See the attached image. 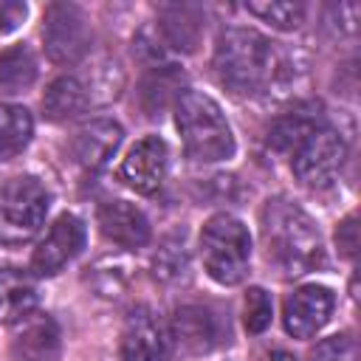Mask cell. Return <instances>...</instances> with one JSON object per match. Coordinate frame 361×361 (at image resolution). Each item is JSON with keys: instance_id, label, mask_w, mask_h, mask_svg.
I'll list each match as a JSON object with an SVG mask.
<instances>
[{"instance_id": "obj_1", "label": "cell", "mask_w": 361, "mask_h": 361, "mask_svg": "<svg viewBox=\"0 0 361 361\" xmlns=\"http://www.w3.org/2000/svg\"><path fill=\"white\" fill-rule=\"evenodd\" d=\"M212 68L217 82L234 96L271 93L290 76V62L276 42L251 28H226L217 37Z\"/></svg>"}, {"instance_id": "obj_2", "label": "cell", "mask_w": 361, "mask_h": 361, "mask_svg": "<svg viewBox=\"0 0 361 361\" xmlns=\"http://www.w3.org/2000/svg\"><path fill=\"white\" fill-rule=\"evenodd\" d=\"M262 240L268 257L288 274L299 276L324 262V245L316 223L290 200L274 197L262 209Z\"/></svg>"}, {"instance_id": "obj_3", "label": "cell", "mask_w": 361, "mask_h": 361, "mask_svg": "<svg viewBox=\"0 0 361 361\" xmlns=\"http://www.w3.org/2000/svg\"><path fill=\"white\" fill-rule=\"evenodd\" d=\"M175 127L186 155L195 161L212 164L234 155V135L220 104L200 90H183L175 102Z\"/></svg>"}, {"instance_id": "obj_4", "label": "cell", "mask_w": 361, "mask_h": 361, "mask_svg": "<svg viewBox=\"0 0 361 361\" xmlns=\"http://www.w3.org/2000/svg\"><path fill=\"white\" fill-rule=\"evenodd\" d=\"M200 257L206 274L220 285H237L251 259V237L243 220L234 214H214L200 231Z\"/></svg>"}, {"instance_id": "obj_5", "label": "cell", "mask_w": 361, "mask_h": 361, "mask_svg": "<svg viewBox=\"0 0 361 361\" xmlns=\"http://www.w3.org/2000/svg\"><path fill=\"white\" fill-rule=\"evenodd\" d=\"M48 214V192L34 175H14L0 186V243H28Z\"/></svg>"}, {"instance_id": "obj_6", "label": "cell", "mask_w": 361, "mask_h": 361, "mask_svg": "<svg viewBox=\"0 0 361 361\" xmlns=\"http://www.w3.org/2000/svg\"><path fill=\"white\" fill-rule=\"evenodd\" d=\"M347 161L344 138L330 127H316L290 158L296 180L307 189H330L338 180V172Z\"/></svg>"}, {"instance_id": "obj_7", "label": "cell", "mask_w": 361, "mask_h": 361, "mask_svg": "<svg viewBox=\"0 0 361 361\" xmlns=\"http://www.w3.org/2000/svg\"><path fill=\"white\" fill-rule=\"evenodd\" d=\"M42 39L51 62L56 65H76L90 51V25L79 6L73 3H51L45 8Z\"/></svg>"}, {"instance_id": "obj_8", "label": "cell", "mask_w": 361, "mask_h": 361, "mask_svg": "<svg viewBox=\"0 0 361 361\" xmlns=\"http://www.w3.org/2000/svg\"><path fill=\"white\" fill-rule=\"evenodd\" d=\"M82 248H85V223L76 214H59L31 254V271L37 276H54Z\"/></svg>"}, {"instance_id": "obj_9", "label": "cell", "mask_w": 361, "mask_h": 361, "mask_svg": "<svg viewBox=\"0 0 361 361\" xmlns=\"http://www.w3.org/2000/svg\"><path fill=\"white\" fill-rule=\"evenodd\" d=\"M166 164H169V149H166L164 138L147 135V138L135 141L130 147V152L121 158L118 180L138 195H152L164 183Z\"/></svg>"}, {"instance_id": "obj_10", "label": "cell", "mask_w": 361, "mask_h": 361, "mask_svg": "<svg viewBox=\"0 0 361 361\" xmlns=\"http://www.w3.org/2000/svg\"><path fill=\"white\" fill-rule=\"evenodd\" d=\"M124 361H169V333L149 307H135L121 330Z\"/></svg>"}, {"instance_id": "obj_11", "label": "cell", "mask_w": 361, "mask_h": 361, "mask_svg": "<svg viewBox=\"0 0 361 361\" xmlns=\"http://www.w3.org/2000/svg\"><path fill=\"white\" fill-rule=\"evenodd\" d=\"M333 290L324 285H302L299 290H293V296H288L285 310H282V322L285 330L293 338H310L316 336L333 313Z\"/></svg>"}, {"instance_id": "obj_12", "label": "cell", "mask_w": 361, "mask_h": 361, "mask_svg": "<svg viewBox=\"0 0 361 361\" xmlns=\"http://www.w3.org/2000/svg\"><path fill=\"white\" fill-rule=\"evenodd\" d=\"M172 338L180 353L203 355L223 341V322L203 305H183L172 316Z\"/></svg>"}, {"instance_id": "obj_13", "label": "cell", "mask_w": 361, "mask_h": 361, "mask_svg": "<svg viewBox=\"0 0 361 361\" xmlns=\"http://www.w3.org/2000/svg\"><path fill=\"white\" fill-rule=\"evenodd\" d=\"M118 144H121V127L113 118H96L73 133L68 152L76 166H82L85 172H96L113 158Z\"/></svg>"}, {"instance_id": "obj_14", "label": "cell", "mask_w": 361, "mask_h": 361, "mask_svg": "<svg viewBox=\"0 0 361 361\" xmlns=\"http://www.w3.org/2000/svg\"><path fill=\"white\" fill-rule=\"evenodd\" d=\"M99 228L121 248H141L149 240V223L141 209L127 200H107L99 206Z\"/></svg>"}, {"instance_id": "obj_15", "label": "cell", "mask_w": 361, "mask_h": 361, "mask_svg": "<svg viewBox=\"0 0 361 361\" xmlns=\"http://www.w3.org/2000/svg\"><path fill=\"white\" fill-rule=\"evenodd\" d=\"M11 341L14 361H54L59 353V327L51 316H28Z\"/></svg>"}, {"instance_id": "obj_16", "label": "cell", "mask_w": 361, "mask_h": 361, "mask_svg": "<svg viewBox=\"0 0 361 361\" xmlns=\"http://www.w3.org/2000/svg\"><path fill=\"white\" fill-rule=\"evenodd\" d=\"M39 302L37 282L23 268H0V322L20 324L25 322Z\"/></svg>"}, {"instance_id": "obj_17", "label": "cell", "mask_w": 361, "mask_h": 361, "mask_svg": "<svg viewBox=\"0 0 361 361\" xmlns=\"http://www.w3.org/2000/svg\"><path fill=\"white\" fill-rule=\"evenodd\" d=\"M183 71L178 65H155L144 79H141V110L155 118L166 107H172L183 96Z\"/></svg>"}, {"instance_id": "obj_18", "label": "cell", "mask_w": 361, "mask_h": 361, "mask_svg": "<svg viewBox=\"0 0 361 361\" xmlns=\"http://www.w3.org/2000/svg\"><path fill=\"white\" fill-rule=\"evenodd\" d=\"M93 102L90 87L76 79V76H59L45 87L42 96V113L51 121H68L73 116H79L87 104Z\"/></svg>"}, {"instance_id": "obj_19", "label": "cell", "mask_w": 361, "mask_h": 361, "mask_svg": "<svg viewBox=\"0 0 361 361\" xmlns=\"http://www.w3.org/2000/svg\"><path fill=\"white\" fill-rule=\"evenodd\" d=\"M37 79V56L25 42L8 45L0 54V93H23Z\"/></svg>"}, {"instance_id": "obj_20", "label": "cell", "mask_w": 361, "mask_h": 361, "mask_svg": "<svg viewBox=\"0 0 361 361\" xmlns=\"http://www.w3.org/2000/svg\"><path fill=\"white\" fill-rule=\"evenodd\" d=\"M161 34L164 39L178 51H195L200 42V14L192 6H169L161 11Z\"/></svg>"}, {"instance_id": "obj_21", "label": "cell", "mask_w": 361, "mask_h": 361, "mask_svg": "<svg viewBox=\"0 0 361 361\" xmlns=\"http://www.w3.org/2000/svg\"><path fill=\"white\" fill-rule=\"evenodd\" d=\"M34 133L31 113L17 104H0V161L20 155Z\"/></svg>"}, {"instance_id": "obj_22", "label": "cell", "mask_w": 361, "mask_h": 361, "mask_svg": "<svg viewBox=\"0 0 361 361\" xmlns=\"http://www.w3.org/2000/svg\"><path fill=\"white\" fill-rule=\"evenodd\" d=\"M316 127H322L313 116H307L305 110H296L290 116H282L274 121L271 133H268V144L279 152H293Z\"/></svg>"}, {"instance_id": "obj_23", "label": "cell", "mask_w": 361, "mask_h": 361, "mask_svg": "<svg viewBox=\"0 0 361 361\" xmlns=\"http://www.w3.org/2000/svg\"><path fill=\"white\" fill-rule=\"evenodd\" d=\"M248 14L259 17L262 23L279 28V31H293L305 20V6L302 3H285V0H262V3H245Z\"/></svg>"}, {"instance_id": "obj_24", "label": "cell", "mask_w": 361, "mask_h": 361, "mask_svg": "<svg viewBox=\"0 0 361 361\" xmlns=\"http://www.w3.org/2000/svg\"><path fill=\"white\" fill-rule=\"evenodd\" d=\"M186 268H189V254H186V245H183V237H175V240H166L158 254L152 257V274L161 279V282H175L180 276H186Z\"/></svg>"}, {"instance_id": "obj_25", "label": "cell", "mask_w": 361, "mask_h": 361, "mask_svg": "<svg viewBox=\"0 0 361 361\" xmlns=\"http://www.w3.org/2000/svg\"><path fill=\"white\" fill-rule=\"evenodd\" d=\"M90 279H93V288H96L99 296L116 299L127 288V265L118 262V259H104V262H99L93 268Z\"/></svg>"}, {"instance_id": "obj_26", "label": "cell", "mask_w": 361, "mask_h": 361, "mask_svg": "<svg viewBox=\"0 0 361 361\" xmlns=\"http://www.w3.org/2000/svg\"><path fill=\"white\" fill-rule=\"evenodd\" d=\"M271 316H274L271 296L262 288H248V293H245V330L262 333L271 324Z\"/></svg>"}, {"instance_id": "obj_27", "label": "cell", "mask_w": 361, "mask_h": 361, "mask_svg": "<svg viewBox=\"0 0 361 361\" xmlns=\"http://www.w3.org/2000/svg\"><path fill=\"white\" fill-rule=\"evenodd\" d=\"M310 361H358V344L350 333L330 336L310 353Z\"/></svg>"}, {"instance_id": "obj_28", "label": "cell", "mask_w": 361, "mask_h": 361, "mask_svg": "<svg viewBox=\"0 0 361 361\" xmlns=\"http://www.w3.org/2000/svg\"><path fill=\"white\" fill-rule=\"evenodd\" d=\"M336 245L341 251V257L353 259L355 257V248H358V226H355V214H347L338 228H336Z\"/></svg>"}, {"instance_id": "obj_29", "label": "cell", "mask_w": 361, "mask_h": 361, "mask_svg": "<svg viewBox=\"0 0 361 361\" xmlns=\"http://www.w3.org/2000/svg\"><path fill=\"white\" fill-rule=\"evenodd\" d=\"M25 14H28L25 3H20V0H0V37L14 31L25 20Z\"/></svg>"}]
</instances>
